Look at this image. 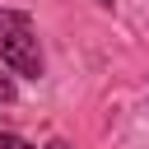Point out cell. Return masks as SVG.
I'll list each match as a JSON object with an SVG mask.
<instances>
[{
	"instance_id": "cell-2",
	"label": "cell",
	"mask_w": 149,
	"mask_h": 149,
	"mask_svg": "<svg viewBox=\"0 0 149 149\" xmlns=\"http://www.w3.org/2000/svg\"><path fill=\"white\" fill-rule=\"evenodd\" d=\"M14 98H19V88H14V79H9L5 70H0V107H9Z\"/></svg>"
},
{
	"instance_id": "cell-1",
	"label": "cell",
	"mask_w": 149,
	"mask_h": 149,
	"mask_svg": "<svg viewBox=\"0 0 149 149\" xmlns=\"http://www.w3.org/2000/svg\"><path fill=\"white\" fill-rule=\"evenodd\" d=\"M0 61L23 79H42V70H47L37 33H33V19L23 9H0Z\"/></svg>"
},
{
	"instance_id": "cell-5",
	"label": "cell",
	"mask_w": 149,
	"mask_h": 149,
	"mask_svg": "<svg viewBox=\"0 0 149 149\" xmlns=\"http://www.w3.org/2000/svg\"><path fill=\"white\" fill-rule=\"evenodd\" d=\"M98 5H112V0H98Z\"/></svg>"
},
{
	"instance_id": "cell-4",
	"label": "cell",
	"mask_w": 149,
	"mask_h": 149,
	"mask_svg": "<svg viewBox=\"0 0 149 149\" xmlns=\"http://www.w3.org/2000/svg\"><path fill=\"white\" fill-rule=\"evenodd\" d=\"M47 149H70V140H51V144H47Z\"/></svg>"
},
{
	"instance_id": "cell-3",
	"label": "cell",
	"mask_w": 149,
	"mask_h": 149,
	"mask_svg": "<svg viewBox=\"0 0 149 149\" xmlns=\"http://www.w3.org/2000/svg\"><path fill=\"white\" fill-rule=\"evenodd\" d=\"M0 149H33V144L19 140V135H9V130H0Z\"/></svg>"
}]
</instances>
